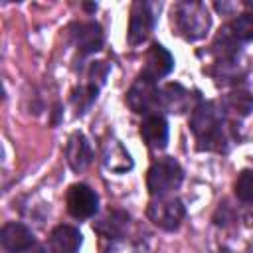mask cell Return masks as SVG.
<instances>
[{"label": "cell", "mask_w": 253, "mask_h": 253, "mask_svg": "<svg viewBox=\"0 0 253 253\" xmlns=\"http://www.w3.org/2000/svg\"><path fill=\"white\" fill-rule=\"evenodd\" d=\"M172 24L184 40L196 42L208 34L211 20L206 4L196 0H186V2H178L172 8Z\"/></svg>", "instance_id": "2"}, {"label": "cell", "mask_w": 253, "mask_h": 253, "mask_svg": "<svg viewBox=\"0 0 253 253\" xmlns=\"http://www.w3.org/2000/svg\"><path fill=\"white\" fill-rule=\"evenodd\" d=\"M172 67H174V57H172V53H170L164 45L152 43L150 49H148V53H146V65H144V69H142V75H146V77H150L152 81H156V79L168 75V73L172 71Z\"/></svg>", "instance_id": "9"}, {"label": "cell", "mask_w": 253, "mask_h": 253, "mask_svg": "<svg viewBox=\"0 0 253 253\" xmlns=\"http://www.w3.org/2000/svg\"><path fill=\"white\" fill-rule=\"evenodd\" d=\"M81 233L77 227L61 223L49 235V253H79Z\"/></svg>", "instance_id": "10"}, {"label": "cell", "mask_w": 253, "mask_h": 253, "mask_svg": "<svg viewBox=\"0 0 253 253\" xmlns=\"http://www.w3.org/2000/svg\"><path fill=\"white\" fill-rule=\"evenodd\" d=\"M24 253H45V249H43L40 243H36V245H32L30 249H26Z\"/></svg>", "instance_id": "20"}, {"label": "cell", "mask_w": 253, "mask_h": 253, "mask_svg": "<svg viewBox=\"0 0 253 253\" xmlns=\"http://www.w3.org/2000/svg\"><path fill=\"white\" fill-rule=\"evenodd\" d=\"M103 164L111 170V172H126L132 168V158L130 154L126 152V148L117 140V138H111L103 144Z\"/></svg>", "instance_id": "13"}, {"label": "cell", "mask_w": 253, "mask_h": 253, "mask_svg": "<svg viewBox=\"0 0 253 253\" xmlns=\"http://www.w3.org/2000/svg\"><path fill=\"white\" fill-rule=\"evenodd\" d=\"M99 210V198L87 184H73L67 192V211L75 219L93 217Z\"/></svg>", "instance_id": "6"}, {"label": "cell", "mask_w": 253, "mask_h": 253, "mask_svg": "<svg viewBox=\"0 0 253 253\" xmlns=\"http://www.w3.org/2000/svg\"><path fill=\"white\" fill-rule=\"evenodd\" d=\"M126 103L134 113L144 115V117L158 113L160 111V89L156 81L140 73L126 93Z\"/></svg>", "instance_id": "4"}, {"label": "cell", "mask_w": 253, "mask_h": 253, "mask_svg": "<svg viewBox=\"0 0 253 253\" xmlns=\"http://www.w3.org/2000/svg\"><path fill=\"white\" fill-rule=\"evenodd\" d=\"M0 241L8 253H24L26 249H30L32 245L38 243L34 233L24 223H18V221H10L2 227Z\"/></svg>", "instance_id": "8"}, {"label": "cell", "mask_w": 253, "mask_h": 253, "mask_svg": "<svg viewBox=\"0 0 253 253\" xmlns=\"http://www.w3.org/2000/svg\"><path fill=\"white\" fill-rule=\"evenodd\" d=\"M73 40H75V45L77 49L87 55V53H93L97 49H101L103 45V32L99 28V24L95 22H85V24H79L73 32Z\"/></svg>", "instance_id": "14"}, {"label": "cell", "mask_w": 253, "mask_h": 253, "mask_svg": "<svg viewBox=\"0 0 253 253\" xmlns=\"http://www.w3.org/2000/svg\"><path fill=\"white\" fill-rule=\"evenodd\" d=\"M182 180H184V170L178 164V160H174L172 156H164L152 162L146 176V186L154 198H162L178 190Z\"/></svg>", "instance_id": "3"}, {"label": "cell", "mask_w": 253, "mask_h": 253, "mask_svg": "<svg viewBox=\"0 0 253 253\" xmlns=\"http://www.w3.org/2000/svg\"><path fill=\"white\" fill-rule=\"evenodd\" d=\"M154 28V16L150 10V4L146 2H134L130 8V18H128V43L138 45L142 43Z\"/></svg>", "instance_id": "7"}, {"label": "cell", "mask_w": 253, "mask_h": 253, "mask_svg": "<svg viewBox=\"0 0 253 253\" xmlns=\"http://www.w3.org/2000/svg\"><path fill=\"white\" fill-rule=\"evenodd\" d=\"M225 109L235 115H249L253 109V95L249 91H235L225 99Z\"/></svg>", "instance_id": "17"}, {"label": "cell", "mask_w": 253, "mask_h": 253, "mask_svg": "<svg viewBox=\"0 0 253 253\" xmlns=\"http://www.w3.org/2000/svg\"><path fill=\"white\" fill-rule=\"evenodd\" d=\"M235 196L245 202L253 204V170H243L235 180Z\"/></svg>", "instance_id": "18"}, {"label": "cell", "mask_w": 253, "mask_h": 253, "mask_svg": "<svg viewBox=\"0 0 253 253\" xmlns=\"http://www.w3.org/2000/svg\"><path fill=\"white\" fill-rule=\"evenodd\" d=\"M245 4H247V6H251V8H253V2H245Z\"/></svg>", "instance_id": "21"}, {"label": "cell", "mask_w": 253, "mask_h": 253, "mask_svg": "<svg viewBox=\"0 0 253 253\" xmlns=\"http://www.w3.org/2000/svg\"><path fill=\"white\" fill-rule=\"evenodd\" d=\"M190 128L196 136L200 150L223 152L227 144V130L223 121V109L213 101H202L190 119Z\"/></svg>", "instance_id": "1"}, {"label": "cell", "mask_w": 253, "mask_h": 253, "mask_svg": "<svg viewBox=\"0 0 253 253\" xmlns=\"http://www.w3.org/2000/svg\"><path fill=\"white\" fill-rule=\"evenodd\" d=\"M121 211H109L107 213V217L103 219V221H99V225H97V229L99 231H103L105 235H119L121 231H123V227H125V223L128 221V215H123L121 219H117V215H119Z\"/></svg>", "instance_id": "19"}, {"label": "cell", "mask_w": 253, "mask_h": 253, "mask_svg": "<svg viewBox=\"0 0 253 253\" xmlns=\"http://www.w3.org/2000/svg\"><path fill=\"white\" fill-rule=\"evenodd\" d=\"M188 101H190V93L178 83H170L164 89H160V111L182 113L186 111Z\"/></svg>", "instance_id": "15"}, {"label": "cell", "mask_w": 253, "mask_h": 253, "mask_svg": "<svg viewBox=\"0 0 253 253\" xmlns=\"http://www.w3.org/2000/svg\"><path fill=\"white\" fill-rule=\"evenodd\" d=\"M227 30H229V34H231L239 43L253 42V12L239 14V16L227 26Z\"/></svg>", "instance_id": "16"}, {"label": "cell", "mask_w": 253, "mask_h": 253, "mask_svg": "<svg viewBox=\"0 0 253 253\" xmlns=\"http://www.w3.org/2000/svg\"><path fill=\"white\" fill-rule=\"evenodd\" d=\"M148 217L154 225H158L160 229H166V231H174L180 227V223L184 221L186 217V208L184 204L178 200V198H168V196H162V198H154L150 204H148Z\"/></svg>", "instance_id": "5"}, {"label": "cell", "mask_w": 253, "mask_h": 253, "mask_svg": "<svg viewBox=\"0 0 253 253\" xmlns=\"http://www.w3.org/2000/svg\"><path fill=\"white\" fill-rule=\"evenodd\" d=\"M140 136L144 138V142L150 148H164L168 142V123L160 113L148 115L144 117L142 125H140Z\"/></svg>", "instance_id": "11"}, {"label": "cell", "mask_w": 253, "mask_h": 253, "mask_svg": "<svg viewBox=\"0 0 253 253\" xmlns=\"http://www.w3.org/2000/svg\"><path fill=\"white\" fill-rule=\"evenodd\" d=\"M65 156H67L69 166L75 172H81V170H85L89 166V162H91V146H89L87 138L81 132H75V134L69 136L67 146H65Z\"/></svg>", "instance_id": "12"}]
</instances>
